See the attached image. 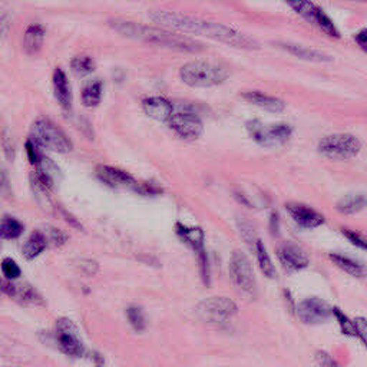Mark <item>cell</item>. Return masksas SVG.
<instances>
[{
  "mask_svg": "<svg viewBox=\"0 0 367 367\" xmlns=\"http://www.w3.org/2000/svg\"><path fill=\"white\" fill-rule=\"evenodd\" d=\"M150 17L158 26L175 31L184 35H197L210 38L214 40H218L221 43L230 45L233 47L240 49H256L257 43L251 40L250 38L244 36L241 32H238L234 28L227 26V24L208 22L197 17L185 16L181 13L169 12V10H151Z\"/></svg>",
  "mask_w": 367,
  "mask_h": 367,
  "instance_id": "obj_1",
  "label": "cell"
},
{
  "mask_svg": "<svg viewBox=\"0 0 367 367\" xmlns=\"http://www.w3.org/2000/svg\"><path fill=\"white\" fill-rule=\"evenodd\" d=\"M109 26L116 33L125 36L128 39L164 46V47L173 49V51H178V52L194 54V52H200L204 49L203 43L188 38L184 33L171 31L162 26L159 28L148 26V24H142V23L124 20V19H111Z\"/></svg>",
  "mask_w": 367,
  "mask_h": 367,
  "instance_id": "obj_2",
  "label": "cell"
},
{
  "mask_svg": "<svg viewBox=\"0 0 367 367\" xmlns=\"http://www.w3.org/2000/svg\"><path fill=\"white\" fill-rule=\"evenodd\" d=\"M180 77L182 82L189 86L211 88L224 84L230 78V70L219 63L192 61L181 68Z\"/></svg>",
  "mask_w": 367,
  "mask_h": 367,
  "instance_id": "obj_3",
  "label": "cell"
},
{
  "mask_svg": "<svg viewBox=\"0 0 367 367\" xmlns=\"http://www.w3.org/2000/svg\"><path fill=\"white\" fill-rule=\"evenodd\" d=\"M31 138H33L42 148H47L59 154H68L73 145L68 135L56 125L54 120L47 118H39L32 124Z\"/></svg>",
  "mask_w": 367,
  "mask_h": 367,
  "instance_id": "obj_4",
  "label": "cell"
},
{
  "mask_svg": "<svg viewBox=\"0 0 367 367\" xmlns=\"http://www.w3.org/2000/svg\"><path fill=\"white\" fill-rule=\"evenodd\" d=\"M361 150V142L350 134H334L325 136L319 143L320 154L331 161L354 158Z\"/></svg>",
  "mask_w": 367,
  "mask_h": 367,
  "instance_id": "obj_5",
  "label": "cell"
},
{
  "mask_svg": "<svg viewBox=\"0 0 367 367\" xmlns=\"http://www.w3.org/2000/svg\"><path fill=\"white\" fill-rule=\"evenodd\" d=\"M230 280L242 296L256 297L257 283L254 270L246 254L241 251H234L230 258Z\"/></svg>",
  "mask_w": 367,
  "mask_h": 367,
  "instance_id": "obj_6",
  "label": "cell"
},
{
  "mask_svg": "<svg viewBox=\"0 0 367 367\" xmlns=\"http://www.w3.org/2000/svg\"><path fill=\"white\" fill-rule=\"evenodd\" d=\"M284 2L297 15H300L304 20L314 24V26L319 28L327 36L334 39L340 38V32L336 28L333 20L327 16V13H325L322 8L313 3L311 0H284Z\"/></svg>",
  "mask_w": 367,
  "mask_h": 367,
  "instance_id": "obj_7",
  "label": "cell"
},
{
  "mask_svg": "<svg viewBox=\"0 0 367 367\" xmlns=\"http://www.w3.org/2000/svg\"><path fill=\"white\" fill-rule=\"evenodd\" d=\"M238 313V306L228 297H208L197 306L201 320L210 325L228 323Z\"/></svg>",
  "mask_w": 367,
  "mask_h": 367,
  "instance_id": "obj_8",
  "label": "cell"
},
{
  "mask_svg": "<svg viewBox=\"0 0 367 367\" xmlns=\"http://www.w3.org/2000/svg\"><path fill=\"white\" fill-rule=\"evenodd\" d=\"M168 125L178 136L187 141H194L203 135L204 125L201 118L189 108L174 109L168 119Z\"/></svg>",
  "mask_w": 367,
  "mask_h": 367,
  "instance_id": "obj_9",
  "label": "cell"
},
{
  "mask_svg": "<svg viewBox=\"0 0 367 367\" xmlns=\"http://www.w3.org/2000/svg\"><path fill=\"white\" fill-rule=\"evenodd\" d=\"M247 130H249L251 138L263 146L281 145L290 138V135L292 132L291 127L287 124L267 125V124H263L261 120H257V119L249 122Z\"/></svg>",
  "mask_w": 367,
  "mask_h": 367,
  "instance_id": "obj_10",
  "label": "cell"
},
{
  "mask_svg": "<svg viewBox=\"0 0 367 367\" xmlns=\"http://www.w3.org/2000/svg\"><path fill=\"white\" fill-rule=\"evenodd\" d=\"M56 343L59 350L69 357H81L85 353V346L81 340L78 327L69 319H59L55 329Z\"/></svg>",
  "mask_w": 367,
  "mask_h": 367,
  "instance_id": "obj_11",
  "label": "cell"
},
{
  "mask_svg": "<svg viewBox=\"0 0 367 367\" xmlns=\"http://www.w3.org/2000/svg\"><path fill=\"white\" fill-rule=\"evenodd\" d=\"M177 230V235L189 246L195 254L198 257V263L201 267V274L205 280V283H208V277H210V265H208V257H207V251H205V244H204V233L201 228L197 227H188L184 224H177L175 227Z\"/></svg>",
  "mask_w": 367,
  "mask_h": 367,
  "instance_id": "obj_12",
  "label": "cell"
},
{
  "mask_svg": "<svg viewBox=\"0 0 367 367\" xmlns=\"http://www.w3.org/2000/svg\"><path fill=\"white\" fill-rule=\"evenodd\" d=\"M297 314L306 325H320L333 315V309L322 299L310 297L297 306Z\"/></svg>",
  "mask_w": 367,
  "mask_h": 367,
  "instance_id": "obj_13",
  "label": "cell"
},
{
  "mask_svg": "<svg viewBox=\"0 0 367 367\" xmlns=\"http://www.w3.org/2000/svg\"><path fill=\"white\" fill-rule=\"evenodd\" d=\"M5 296L13 299L15 302L23 306L39 307L43 306V297L39 295V291L28 283H16L13 280H5L3 286Z\"/></svg>",
  "mask_w": 367,
  "mask_h": 367,
  "instance_id": "obj_14",
  "label": "cell"
},
{
  "mask_svg": "<svg viewBox=\"0 0 367 367\" xmlns=\"http://www.w3.org/2000/svg\"><path fill=\"white\" fill-rule=\"evenodd\" d=\"M276 254L281 265L288 272H300L309 265V257L296 244H281Z\"/></svg>",
  "mask_w": 367,
  "mask_h": 367,
  "instance_id": "obj_15",
  "label": "cell"
},
{
  "mask_svg": "<svg viewBox=\"0 0 367 367\" xmlns=\"http://www.w3.org/2000/svg\"><path fill=\"white\" fill-rule=\"evenodd\" d=\"M287 212L299 227L302 228H317L325 224V217L307 205L303 204H287Z\"/></svg>",
  "mask_w": 367,
  "mask_h": 367,
  "instance_id": "obj_16",
  "label": "cell"
},
{
  "mask_svg": "<svg viewBox=\"0 0 367 367\" xmlns=\"http://www.w3.org/2000/svg\"><path fill=\"white\" fill-rule=\"evenodd\" d=\"M97 178H100L104 184L112 187V188H135L138 181L128 174L127 171H122L115 166L109 165H100L96 169Z\"/></svg>",
  "mask_w": 367,
  "mask_h": 367,
  "instance_id": "obj_17",
  "label": "cell"
},
{
  "mask_svg": "<svg viewBox=\"0 0 367 367\" xmlns=\"http://www.w3.org/2000/svg\"><path fill=\"white\" fill-rule=\"evenodd\" d=\"M142 109L146 115L153 119H155V120L168 122V119L171 115H173L175 107L173 105V102L168 101L166 97L151 96V97H146V100L142 101Z\"/></svg>",
  "mask_w": 367,
  "mask_h": 367,
  "instance_id": "obj_18",
  "label": "cell"
},
{
  "mask_svg": "<svg viewBox=\"0 0 367 367\" xmlns=\"http://www.w3.org/2000/svg\"><path fill=\"white\" fill-rule=\"evenodd\" d=\"M45 36H46V29L43 24L40 23H32L28 26V29L24 31L23 35V49L28 55H36L43 43H45Z\"/></svg>",
  "mask_w": 367,
  "mask_h": 367,
  "instance_id": "obj_19",
  "label": "cell"
},
{
  "mask_svg": "<svg viewBox=\"0 0 367 367\" xmlns=\"http://www.w3.org/2000/svg\"><path fill=\"white\" fill-rule=\"evenodd\" d=\"M242 97L247 102H250L251 105L263 108L264 111H268V112H281L286 108L284 102L281 100H279V97L265 95V93L258 92V91L244 92Z\"/></svg>",
  "mask_w": 367,
  "mask_h": 367,
  "instance_id": "obj_20",
  "label": "cell"
},
{
  "mask_svg": "<svg viewBox=\"0 0 367 367\" xmlns=\"http://www.w3.org/2000/svg\"><path fill=\"white\" fill-rule=\"evenodd\" d=\"M54 92H55V97L58 100V102L61 104V107L63 109H70L72 105V92H70V85L68 81L66 73L58 68L54 72Z\"/></svg>",
  "mask_w": 367,
  "mask_h": 367,
  "instance_id": "obj_21",
  "label": "cell"
},
{
  "mask_svg": "<svg viewBox=\"0 0 367 367\" xmlns=\"http://www.w3.org/2000/svg\"><path fill=\"white\" fill-rule=\"evenodd\" d=\"M281 49H284L286 52L295 55L303 61H309V62H315V63H322V62H330L331 58L320 51H314V49L302 46V45H296V43H280L279 45Z\"/></svg>",
  "mask_w": 367,
  "mask_h": 367,
  "instance_id": "obj_22",
  "label": "cell"
},
{
  "mask_svg": "<svg viewBox=\"0 0 367 367\" xmlns=\"http://www.w3.org/2000/svg\"><path fill=\"white\" fill-rule=\"evenodd\" d=\"M367 207V192H357V194H349L346 197L341 198L336 208L338 212L345 215L356 214Z\"/></svg>",
  "mask_w": 367,
  "mask_h": 367,
  "instance_id": "obj_23",
  "label": "cell"
},
{
  "mask_svg": "<svg viewBox=\"0 0 367 367\" xmlns=\"http://www.w3.org/2000/svg\"><path fill=\"white\" fill-rule=\"evenodd\" d=\"M46 247H47L46 234L42 231H33L29 235V238L26 240V242L23 244L22 253L28 260H33V258L39 257L45 251Z\"/></svg>",
  "mask_w": 367,
  "mask_h": 367,
  "instance_id": "obj_24",
  "label": "cell"
},
{
  "mask_svg": "<svg viewBox=\"0 0 367 367\" xmlns=\"http://www.w3.org/2000/svg\"><path fill=\"white\" fill-rule=\"evenodd\" d=\"M330 260H331L338 268H341V270H343L345 273H348V274H350V276H353V277L361 279V277H366V276H367V268H366L363 264L354 261V260H352V258H349V257H346V256H341V254H331V256H330Z\"/></svg>",
  "mask_w": 367,
  "mask_h": 367,
  "instance_id": "obj_25",
  "label": "cell"
},
{
  "mask_svg": "<svg viewBox=\"0 0 367 367\" xmlns=\"http://www.w3.org/2000/svg\"><path fill=\"white\" fill-rule=\"evenodd\" d=\"M254 253H256V258H257V263H258V267H260V270L261 273L268 277V279H273L276 276V267L270 258V256H268L265 247H264V244L260 238L256 240L254 242Z\"/></svg>",
  "mask_w": 367,
  "mask_h": 367,
  "instance_id": "obj_26",
  "label": "cell"
},
{
  "mask_svg": "<svg viewBox=\"0 0 367 367\" xmlns=\"http://www.w3.org/2000/svg\"><path fill=\"white\" fill-rule=\"evenodd\" d=\"M23 233V224L13 217H5L0 221V238L2 240H15L19 238Z\"/></svg>",
  "mask_w": 367,
  "mask_h": 367,
  "instance_id": "obj_27",
  "label": "cell"
},
{
  "mask_svg": "<svg viewBox=\"0 0 367 367\" xmlns=\"http://www.w3.org/2000/svg\"><path fill=\"white\" fill-rule=\"evenodd\" d=\"M102 82L100 81H95L89 85H86L82 91V102L85 107L88 108H93L97 107L101 102V97H102Z\"/></svg>",
  "mask_w": 367,
  "mask_h": 367,
  "instance_id": "obj_28",
  "label": "cell"
},
{
  "mask_svg": "<svg viewBox=\"0 0 367 367\" xmlns=\"http://www.w3.org/2000/svg\"><path fill=\"white\" fill-rule=\"evenodd\" d=\"M127 319L135 331H143L146 327V317L141 307L130 306L127 309Z\"/></svg>",
  "mask_w": 367,
  "mask_h": 367,
  "instance_id": "obj_29",
  "label": "cell"
},
{
  "mask_svg": "<svg viewBox=\"0 0 367 367\" xmlns=\"http://www.w3.org/2000/svg\"><path fill=\"white\" fill-rule=\"evenodd\" d=\"M72 70L78 73V75H88V73L93 72L95 63L89 56H77L73 58L70 62Z\"/></svg>",
  "mask_w": 367,
  "mask_h": 367,
  "instance_id": "obj_30",
  "label": "cell"
},
{
  "mask_svg": "<svg viewBox=\"0 0 367 367\" xmlns=\"http://www.w3.org/2000/svg\"><path fill=\"white\" fill-rule=\"evenodd\" d=\"M42 146L33 139L31 138L28 142H26V154H28V158L31 161L32 165H39L42 162V159L45 158V155L42 154Z\"/></svg>",
  "mask_w": 367,
  "mask_h": 367,
  "instance_id": "obj_31",
  "label": "cell"
},
{
  "mask_svg": "<svg viewBox=\"0 0 367 367\" xmlns=\"http://www.w3.org/2000/svg\"><path fill=\"white\" fill-rule=\"evenodd\" d=\"M333 315L338 320L341 331H343L346 336H356L353 322L349 319V317L343 311H340L338 309H333Z\"/></svg>",
  "mask_w": 367,
  "mask_h": 367,
  "instance_id": "obj_32",
  "label": "cell"
},
{
  "mask_svg": "<svg viewBox=\"0 0 367 367\" xmlns=\"http://www.w3.org/2000/svg\"><path fill=\"white\" fill-rule=\"evenodd\" d=\"M2 273L8 280H16L22 274V270L15 260L5 258L2 261Z\"/></svg>",
  "mask_w": 367,
  "mask_h": 367,
  "instance_id": "obj_33",
  "label": "cell"
},
{
  "mask_svg": "<svg viewBox=\"0 0 367 367\" xmlns=\"http://www.w3.org/2000/svg\"><path fill=\"white\" fill-rule=\"evenodd\" d=\"M134 191H136L141 195H146V197H154V195L162 192V188L155 182H138Z\"/></svg>",
  "mask_w": 367,
  "mask_h": 367,
  "instance_id": "obj_34",
  "label": "cell"
},
{
  "mask_svg": "<svg viewBox=\"0 0 367 367\" xmlns=\"http://www.w3.org/2000/svg\"><path fill=\"white\" fill-rule=\"evenodd\" d=\"M78 268L79 272L84 273L85 276H95L97 274V272H100V265H97V263L95 260H91V258H84L78 263Z\"/></svg>",
  "mask_w": 367,
  "mask_h": 367,
  "instance_id": "obj_35",
  "label": "cell"
},
{
  "mask_svg": "<svg viewBox=\"0 0 367 367\" xmlns=\"http://www.w3.org/2000/svg\"><path fill=\"white\" fill-rule=\"evenodd\" d=\"M343 235L353 244V246L367 251V238L364 235L356 233V231H350V230H343Z\"/></svg>",
  "mask_w": 367,
  "mask_h": 367,
  "instance_id": "obj_36",
  "label": "cell"
},
{
  "mask_svg": "<svg viewBox=\"0 0 367 367\" xmlns=\"http://www.w3.org/2000/svg\"><path fill=\"white\" fill-rule=\"evenodd\" d=\"M356 336L363 341V345L367 348V319L364 317H357L353 320Z\"/></svg>",
  "mask_w": 367,
  "mask_h": 367,
  "instance_id": "obj_37",
  "label": "cell"
},
{
  "mask_svg": "<svg viewBox=\"0 0 367 367\" xmlns=\"http://www.w3.org/2000/svg\"><path fill=\"white\" fill-rule=\"evenodd\" d=\"M47 234H49V235H46L47 240L52 241L55 244V246H62V244H65L66 240H68V237H66L65 233H62L61 230L54 228V227H51V228L47 230Z\"/></svg>",
  "mask_w": 367,
  "mask_h": 367,
  "instance_id": "obj_38",
  "label": "cell"
},
{
  "mask_svg": "<svg viewBox=\"0 0 367 367\" xmlns=\"http://www.w3.org/2000/svg\"><path fill=\"white\" fill-rule=\"evenodd\" d=\"M10 31V19L9 15L0 9V40H3Z\"/></svg>",
  "mask_w": 367,
  "mask_h": 367,
  "instance_id": "obj_39",
  "label": "cell"
},
{
  "mask_svg": "<svg viewBox=\"0 0 367 367\" xmlns=\"http://www.w3.org/2000/svg\"><path fill=\"white\" fill-rule=\"evenodd\" d=\"M0 194H2L6 198L12 197V187L2 168H0Z\"/></svg>",
  "mask_w": 367,
  "mask_h": 367,
  "instance_id": "obj_40",
  "label": "cell"
},
{
  "mask_svg": "<svg viewBox=\"0 0 367 367\" xmlns=\"http://www.w3.org/2000/svg\"><path fill=\"white\" fill-rule=\"evenodd\" d=\"M315 361H317V364L323 366V367H326V366H337V361L333 360L331 356L325 353V352H317L315 353Z\"/></svg>",
  "mask_w": 367,
  "mask_h": 367,
  "instance_id": "obj_41",
  "label": "cell"
},
{
  "mask_svg": "<svg viewBox=\"0 0 367 367\" xmlns=\"http://www.w3.org/2000/svg\"><path fill=\"white\" fill-rule=\"evenodd\" d=\"M354 40H356L357 46H359L360 49H363V51L367 54V28L359 31V32L356 33V36H354Z\"/></svg>",
  "mask_w": 367,
  "mask_h": 367,
  "instance_id": "obj_42",
  "label": "cell"
},
{
  "mask_svg": "<svg viewBox=\"0 0 367 367\" xmlns=\"http://www.w3.org/2000/svg\"><path fill=\"white\" fill-rule=\"evenodd\" d=\"M3 148H5L6 154H8V157H9V158H13V154H15V145H13V142H12V138H8V136L3 138Z\"/></svg>",
  "mask_w": 367,
  "mask_h": 367,
  "instance_id": "obj_43",
  "label": "cell"
},
{
  "mask_svg": "<svg viewBox=\"0 0 367 367\" xmlns=\"http://www.w3.org/2000/svg\"><path fill=\"white\" fill-rule=\"evenodd\" d=\"M3 286H5V280L0 279V296H5V292H3Z\"/></svg>",
  "mask_w": 367,
  "mask_h": 367,
  "instance_id": "obj_44",
  "label": "cell"
},
{
  "mask_svg": "<svg viewBox=\"0 0 367 367\" xmlns=\"http://www.w3.org/2000/svg\"><path fill=\"white\" fill-rule=\"evenodd\" d=\"M356 2H367V0H356Z\"/></svg>",
  "mask_w": 367,
  "mask_h": 367,
  "instance_id": "obj_45",
  "label": "cell"
}]
</instances>
